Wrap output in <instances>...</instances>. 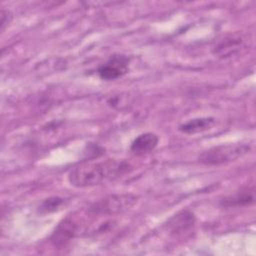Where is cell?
<instances>
[{
	"label": "cell",
	"instance_id": "cell-9",
	"mask_svg": "<svg viewBox=\"0 0 256 256\" xmlns=\"http://www.w3.org/2000/svg\"><path fill=\"white\" fill-rule=\"evenodd\" d=\"M215 123L213 117H199L190 119L187 122L179 125V131L185 134H196L210 129Z\"/></svg>",
	"mask_w": 256,
	"mask_h": 256
},
{
	"label": "cell",
	"instance_id": "cell-2",
	"mask_svg": "<svg viewBox=\"0 0 256 256\" xmlns=\"http://www.w3.org/2000/svg\"><path fill=\"white\" fill-rule=\"evenodd\" d=\"M250 151V146L247 144H225L211 147L203 151L198 160L206 165H223L243 157Z\"/></svg>",
	"mask_w": 256,
	"mask_h": 256
},
{
	"label": "cell",
	"instance_id": "cell-1",
	"mask_svg": "<svg viewBox=\"0 0 256 256\" xmlns=\"http://www.w3.org/2000/svg\"><path fill=\"white\" fill-rule=\"evenodd\" d=\"M129 168V163L124 160H88L70 170L68 181L72 186L77 188L92 187L105 181L121 177L128 172Z\"/></svg>",
	"mask_w": 256,
	"mask_h": 256
},
{
	"label": "cell",
	"instance_id": "cell-11",
	"mask_svg": "<svg viewBox=\"0 0 256 256\" xmlns=\"http://www.w3.org/2000/svg\"><path fill=\"white\" fill-rule=\"evenodd\" d=\"M11 20V15H10V12L9 11H5V10H1V31L4 30L5 26L7 24H9Z\"/></svg>",
	"mask_w": 256,
	"mask_h": 256
},
{
	"label": "cell",
	"instance_id": "cell-7",
	"mask_svg": "<svg viewBox=\"0 0 256 256\" xmlns=\"http://www.w3.org/2000/svg\"><path fill=\"white\" fill-rule=\"evenodd\" d=\"M195 223V216L189 210H182L171 217L167 222V228L172 233H182L190 229Z\"/></svg>",
	"mask_w": 256,
	"mask_h": 256
},
{
	"label": "cell",
	"instance_id": "cell-10",
	"mask_svg": "<svg viewBox=\"0 0 256 256\" xmlns=\"http://www.w3.org/2000/svg\"><path fill=\"white\" fill-rule=\"evenodd\" d=\"M64 202L65 201L63 198L56 197V196L47 198L39 206V211L42 213H50V212L57 211L58 209H60L63 206Z\"/></svg>",
	"mask_w": 256,
	"mask_h": 256
},
{
	"label": "cell",
	"instance_id": "cell-8",
	"mask_svg": "<svg viewBox=\"0 0 256 256\" xmlns=\"http://www.w3.org/2000/svg\"><path fill=\"white\" fill-rule=\"evenodd\" d=\"M243 45V38L239 34L228 35L224 37L214 48V54L219 57L225 58L233 55Z\"/></svg>",
	"mask_w": 256,
	"mask_h": 256
},
{
	"label": "cell",
	"instance_id": "cell-4",
	"mask_svg": "<svg viewBox=\"0 0 256 256\" xmlns=\"http://www.w3.org/2000/svg\"><path fill=\"white\" fill-rule=\"evenodd\" d=\"M129 58L123 54H114L102 63L97 70L99 77L106 81L116 80L129 71Z\"/></svg>",
	"mask_w": 256,
	"mask_h": 256
},
{
	"label": "cell",
	"instance_id": "cell-6",
	"mask_svg": "<svg viewBox=\"0 0 256 256\" xmlns=\"http://www.w3.org/2000/svg\"><path fill=\"white\" fill-rule=\"evenodd\" d=\"M159 137L153 132H145L138 135L131 143L130 151L136 155H142L153 151L158 145Z\"/></svg>",
	"mask_w": 256,
	"mask_h": 256
},
{
	"label": "cell",
	"instance_id": "cell-3",
	"mask_svg": "<svg viewBox=\"0 0 256 256\" xmlns=\"http://www.w3.org/2000/svg\"><path fill=\"white\" fill-rule=\"evenodd\" d=\"M138 197L133 194H113L95 201L88 208V212L96 216H108L129 210L137 202Z\"/></svg>",
	"mask_w": 256,
	"mask_h": 256
},
{
	"label": "cell",
	"instance_id": "cell-5",
	"mask_svg": "<svg viewBox=\"0 0 256 256\" xmlns=\"http://www.w3.org/2000/svg\"><path fill=\"white\" fill-rule=\"evenodd\" d=\"M255 200L254 185H246L235 191L233 194L224 197L221 200L223 207H242L251 205Z\"/></svg>",
	"mask_w": 256,
	"mask_h": 256
}]
</instances>
